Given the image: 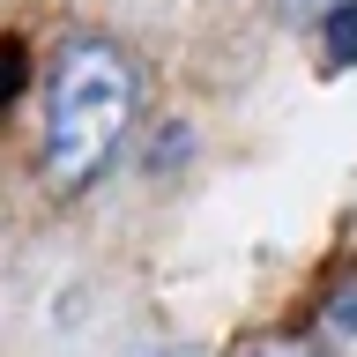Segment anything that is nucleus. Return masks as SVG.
<instances>
[{
	"instance_id": "f257e3e1",
	"label": "nucleus",
	"mask_w": 357,
	"mask_h": 357,
	"mask_svg": "<svg viewBox=\"0 0 357 357\" xmlns=\"http://www.w3.org/2000/svg\"><path fill=\"white\" fill-rule=\"evenodd\" d=\"M142 112V67L119 38L75 30L52 45L38 89V172L52 194H82L105 178V164L119 156V142L134 134Z\"/></svg>"
},
{
	"instance_id": "f03ea898",
	"label": "nucleus",
	"mask_w": 357,
	"mask_h": 357,
	"mask_svg": "<svg viewBox=\"0 0 357 357\" xmlns=\"http://www.w3.org/2000/svg\"><path fill=\"white\" fill-rule=\"evenodd\" d=\"M320 52L328 67H357V0H335L320 15Z\"/></svg>"
},
{
	"instance_id": "7ed1b4c3",
	"label": "nucleus",
	"mask_w": 357,
	"mask_h": 357,
	"mask_svg": "<svg viewBox=\"0 0 357 357\" xmlns=\"http://www.w3.org/2000/svg\"><path fill=\"white\" fill-rule=\"evenodd\" d=\"M328 335L342 342V350H357V275L328 298Z\"/></svg>"
},
{
	"instance_id": "20e7f679",
	"label": "nucleus",
	"mask_w": 357,
	"mask_h": 357,
	"mask_svg": "<svg viewBox=\"0 0 357 357\" xmlns=\"http://www.w3.org/2000/svg\"><path fill=\"white\" fill-rule=\"evenodd\" d=\"M238 357H320L312 342H298V335H261V342H245Z\"/></svg>"
},
{
	"instance_id": "39448f33",
	"label": "nucleus",
	"mask_w": 357,
	"mask_h": 357,
	"mask_svg": "<svg viewBox=\"0 0 357 357\" xmlns=\"http://www.w3.org/2000/svg\"><path fill=\"white\" fill-rule=\"evenodd\" d=\"M134 357H201V350H186V342H156V350H134Z\"/></svg>"
},
{
	"instance_id": "423d86ee",
	"label": "nucleus",
	"mask_w": 357,
	"mask_h": 357,
	"mask_svg": "<svg viewBox=\"0 0 357 357\" xmlns=\"http://www.w3.org/2000/svg\"><path fill=\"white\" fill-rule=\"evenodd\" d=\"M290 8H320V15H328V8H335V0H290Z\"/></svg>"
}]
</instances>
